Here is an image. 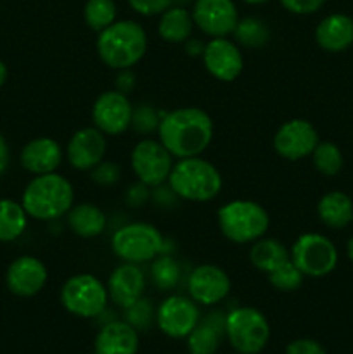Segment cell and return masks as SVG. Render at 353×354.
<instances>
[{
	"label": "cell",
	"instance_id": "obj_21",
	"mask_svg": "<svg viewBox=\"0 0 353 354\" xmlns=\"http://www.w3.org/2000/svg\"><path fill=\"white\" fill-rule=\"evenodd\" d=\"M138 332L125 320H111L100 327L93 341L96 354H137Z\"/></svg>",
	"mask_w": 353,
	"mask_h": 354
},
{
	"label": "cell",
	"instance_id": "obj_36",
	"mask_svg": "<svg viewBox=\"0 0 353 354\" xmlns=\"http://www.w3.org/2000/svg\"><path fill=\"white\" fill-rule=\"evenodd\" d=\"M90 178L100 187H113L120 182L121 168L114 161H100L93 169H90Z\"/></svg>",
	"mask_w": 353,
	"mask_h": 354
},
{
	"label": "cell",
	"instance_id": "obj_42",
	"mask_svg": "<svg viewBox=\"0 0 353 354\" xmlns=\"http://www.w3.org/2000/svg\"><path fill=\"white\" fill-rule=\"evenodd\" d=\"M10 165V149L3 135L0 133V176L7 171Z\"/></svg>",
	"mask_w": 353,
	"mask_h": 354
},
{
	"label": "cell",
	"instance_id": "obj_2",
	"mask_svg": "<svg viewBox=\"0 0 353 354\" xmlns=\"http://www.w3.org/2000/svg\"><path fill=\"white\" fill-rule=\"evenodd\" d=\"M21 204L28 216L38 221H54L66 216L75 204V189L61 173L35 175L24 187Z\"/></svg>",
	"mask_w": 353,
	"mask_h": 354
},
{
	"label": "cell",
	"instance_id": "obj_27",
	"mask_svg": "<svg viewBox=\"0 0 353 354\" xmlns=\"http://www.w3.org/2000/svg\"><path fill=\"white\" fill-rule=\"evenodd\" d=\"M289 258V249L286 248V244L272 237L258 239L249 249V261L258 272L263 273H270Z\"/></svg>",
	"mask_w": 353,
	"mask_h": 354
},
{
	"label": "cell",
	"instance_id": "obj_30",
	"mask_svg": "<svg viewBox=\"0 0 353 354\" xmlns=\"http://www.w3.org/2000/svg\"><path fill=\"white\" fill-rule=\"evenodd\" d=\"M232 35H234L235 38V44L248 48H260L270 40L269 26L255 16H248L239 19Z\"/></svg>",
	"mask_w": 353,
	"mask_h": 354
},
{
	"label": "cell",
	"instance_id": "obj_4",
	"mask_svg": "<svg viewBox=\"0 0 353 354\" xmlns=\"http://www.w3.org/2000/svg\"><path fill=\"white\" fill-rule=\"evenodd\" d=\"M168 187L179 199L208 203L221 192L224 178L213 162L196 156L176 159L168 176Z\"/></svg>",
	"mask_w": 353,
	"mask_h": 354
},
{
	"label": "cell",
	"instance_id": "obj_37",
	"mask_svg": "<svg viewBox=\"0 0 353 354\" xmlns=\"http://www.w3.org/2000/svg\"><path fill=\"white\" fill-rule=\"evenodd\" d=\"M127 2L141 16H159L173 6V0H127Z\"/></svg>",
	"mask_w": 353,
	"mask_h": 354
},
{
	"label": "cell",
	"instance_id": "obj_1",
	"mask_svg": "<svg viewBox=\"0 0 353 354\" xmlns=\"http://www.w3.org/2000/svg\"><path fill=\"white\" fill-rule=\"evenodd\" d=\"M213 121L201 107H176L163 114L158 140L175 159L201 156L213 140Z\"/></svg>",
	"mask_w": 353,
	"mask_h": 354
},
{
	"label": "cell",
	"instance_id": "obj_20",
	"mask_svg": "<svg viewBox=\"0 0 353 354\" xmlns=\"http://www.w3.org/2000/svg\"><path fill=\"white\" fill-rule=\"evenodd\" d=\"M64 159V149L51 137H38L28 142L19 154V162L31 175H47L57 171Z\"/></svg>",
	"mask_w": 353,
	"mask_h": 354
},
{
	"label": "cell",
	"instance_id": "obj_24",
	"mask_svg": "<svg viewBox=\"0 0 353 354\" xmlns=\"http://www.w3.org/2000/svg\"><path fill=\"white\" fill-rule=\"evenodd\" d=\"M66 221L69 230L80 239L100 237L107 228L106 213L92 203L73 204L71 209L66 213Z\"/></svg>",
	"mask_w": 353,
	"mask_h": 354
},
{
	"label": "cell",
	"instance_id": "obj_3",
	"mask_svg": "<svg viewBox=\"0 0 353 354\" xmlns=\"http://www.w3.org/2000/svg\"><path fill=\"white\" fill-rule=\"evenodd\" d=\"M99 59L111 69H132L147 52V33L132 19L114 21L96 41Z\"/></svg>",
	"mask_w": 353,
	"mask_h": 354
},
{
	"label": "cell",
	"instance_id": "obj_10",
	"mask_svg": "<svg viewBox=\"0 0 353 354\" xmlns=\"http://www.w3.org/2000/svg\"><path fill=\"white\" fill-rule=\"evenodd\" d=\"M173 159L175 158L158 138L144 137L134 145L130 152L132 171L138 182L145 183L151 189L168 182V176L175 165Z\"/></svg>",
	"mask_w": 353,
	"mask_h": 354
},
{
	"label": "cell",
	"instance_id": "obj_46",
	"mask_svg": "<svg viewBox=\"0 0 353 354\" xmlns=\"http://www.w3.org/2000/svg\"><path fill=\"white\" fill-rule=\"evenodd\" d=\"M242 2L249 3V6H262V3H266L269 0H242Z\"/></svg>",
	"mask_w": 353,
	"mask_h": 354
},
{
	"label": "cell",
	"instance_id": "obj_14",
	"mask_svg": "<svg viewBox=\"0 0 353 354\" xmlns=\"http://www.w3.org/2000/svg\"><path fill=\"white\" fill-rule=\"evenodd\" d=\"M201 59L206 71L215 80L224 83L237 80L244 69V57H242L241 48L228 37L210 38L204 45Z\"/></svg>",
	"mask_w": 353,
	"mask_h": 354
},
{
	"label": "cell",
	"instance_id": "obj_41",
	"mask_svg": "<svg viewBox=\"0 0 353 354\" xmlns=\"http://www.w3.org/2000/svg\"><path fill=\"white\" fill-rule=\"evenodd\" d=\"M135 75L132 73V69H121L118 71V78H116V90L121 93H127L130 95L132 90L135 88Z\"/></svg>",
	"mask_w": 353,
	"mask_h": 354
},
{
	"label": "cell",
	"instance_id": "obj_29",
	"mask_svg": "<svg viewBox=\"0 0 353 354\" xmlns=\"http://www.w3.org/2000/svg\"><path fill=\"white\" fill-rule=\"evenodd\" d=\"M180 275H182V268H180L179 261L166 252H161L151 261L149 277H151L152 286L158 290L170 292L175 289L180 282Z\"/></svg>",
	"mask_w": 353,
	"mask_h": 354
},
{
	"label": "cell",
	"instance_id": "obj_11",
	"mask_svg": "<svg viewBox=\"0 0 353 354\" xmlns=\"http://www.w3.org/2000/svg\"><path fill=\"white\" fill-rule=\"evenodd\" d=\"M156 325L170 339H185L201 322L199 304L190 297L172 294L156 310Z\"/></svg>",
	"mask_w": 353,
	"mask_h": 354
},
{
	"label": "cell",
	"instance_id": "obj_34",
	"mask_svg": "<svg viewBox=\"0 0 353 354\" xmlns=\"http://www.w3.org/2000/svg\"><path fill=\"white\" fill-rule=\"evenodd\" d=\"M161 111L156 107L149 106V104H141V106L134 107V116H132V130L137 131L142 137H147L149 133H158L159 121L163 118Z\"/></svg>",
	"mask_w": 353,
	"mask_h": 354
},
{
	"label": "cell",
	"instance_id": "obj_28",
	"mask_svg": "<svg viewBox=\"0 0 353 354\" xmlns=\"http://www.w3.org/2000/svg\"><path fill=\"white\" fill-rule=\"evenodd\" d=\"M28 213L23 204L12 199H0V242H14L28 227Z\"/></svg>",
	"mask_w": 353,
	"mask_h": 354
},
{
	"label": "cell",
	"instance_id": "obj_40",
	"mask_svg": "<svg viewBox=\"0 0 353 354\" xmlns=\"http://www.w3.org/2000/svg\"><path fill=\"white\" fill-rule=\"evenodd\" d=\"M149 189H151V187H147L142 182L132 183V185L127 189V194H125V201H127L128 206L141 207L142 204L147 203L149 197H151Z\"/></svg>",
	"mask_w": 353,
	"mask_h": 354
},
{
	"label": "cell",
	"instance_id": "obj_45",
	"mask_svg": "<svg viewBox=\"0 0 353 354\" xmlns=\"http://www.w3.org/2000/svg\"><path fill=\"white\" fill-rule=\"evenodd\" d=\"M346 254H348V259L353 263V235L346 242Z\"/></svg>",
	"mask_w": 353,
	"mask_h": 354
},
{
	"label": "cell",
	"instance_id": "obj_16",
	"mask_svg": "<svg viewBox=\"0 0 353 354\" xmlns=\"http://www.w3.org/2000/svg\"><path fill=\"white\" fill-rule=\"evenodd\" d=\"M190 14L196 28L210 38L228 37L239 21L234 0H196Z\"/></svg>",
	"mask_w": 353,
	"mask_h": 354
},
{
	"label": "cell",
	"instance_id": "obj_7",
	"mask_svg": "<svg viewBox=\"0 0 353 354\" xmlns=\"http://www.w3.org/2000/svg\"><path fill=\"white\" fill-rule=\"evenodd\" d=\"M225 337L235 353L260 354L270 341V324L256 308H234L225 317Z\"/></svg>",
	"mask_w": 353,
	"mask_h": 354
},
{
	"label": "cell",
	"instance_id": "obj_47",
	"mask_svg": "<svg viewBox=\"0 0 353 354\" xmlns=\"http://www.w3.org/2000/svg\"><path fill=\"white\" fill-rule=\"evenodd\" d=\"M234 354H241V353H234Z\"/></svg>",
	"mask_w": 353,
	"mask_h": 354
},
{
	"label": "cell",
	"instance_id": "obj_19",
	"mask_svg": "<svg viewBox=\"0 0 353 354\" xmlns=\"http://www.w3.org/2000/svg\"><path fill=\"white\" fill-rule=\"evenodd\" d=\"M145 283L147 279L141 265L121 261V265H118L107 279V296L114 306L127 310L135 301L144 297Z\"/></svg>",
	"mask_w": 353,
	"mask_h": 354
},
{
	"label": "cell",
	"instance_id": "obj_12",
	"mask_svg": "<svg viewBox=\"0 0 353 354\" xmlns=\"http://www.w3.org/2000/svg\"><path fill=\"white\" fill-rule=\"evenodd\" d=\"M134 107L127 93L118 92L116 88L102 92L92 107L93 127L106 137H118L130 130Z\"/></svg>",
	"mask_w": 353,
	"mask_h": 354
},
{
	"label": "cell",
	"instance_id": "obj_44",
	"mask_svg": "<svg viewBox=\"0 0 353 354\" xmlns=\"http://www.w3.org/2000/svg\"><path fill=\"white\" fill-rule=\"evenodd\" d=\"M7 76H9V71H7L6 62L0 61V86L7 82Z\"/></svg>",
	"mask_w": 353,
	"mask_h": 354
},
{
	"label": "cell",
	"instance_id": "obj_13",
	"mask_svg": "<svg viewBox=\"0 0 353 354\" xmlns=\"http://www.w3.org/2000/svg\"><path fill=\"white\" fill-rule=\"evenodd\" d=\"M318 131L310 121L289 120L280 124L273 135V149L277 154L287 161H300L311 156L318 144Z\"/></svg>",
	"mask_w": 353,
	"mask_h": 354
},
{
	"label": "cell",
	"instance_id": "obj_6",
	"mask_svg": "<svg viewBox=\"0 0 353 354\" xmlns=\"http://www.w3.org/2000/svg\"><path fill=\"white\" fill-rule=\"evenodd\" d=\"M111 249L123 263L144 265L165 252V237L145 221H132L118 228L111 237Z\"/></svg>",
	"mask_w": 353,
	"mask_h": 354
},
{
	"label": "cell",
	"instance_id": "obj_22",
	"mask_svg": "<svg viewBox=\"0 0 353 354\" xmlns=\"http://www.w3.org/2000/svg\"><path fill=\"white\" fill-rule=\"evenodd\" d=\"M315 41L331 54L346 50L353 45V19L341 12L329 14L315 28Z\"/></svg>",
	"mask_w": 353,
	"mask_h": 354
},
{
	"label": "cell",
	"instance_id": "obj_26",
	"mask_svg": "<svg viewBox=\"0 0 353 354\" xmlns=\"http://www.w3.org/2000/svg\"><path fill=\"white\" fill-rule=\"evenodd\" d=\"M194 26L196 24H194L190 10L187 7L173 3L165 12L159 14L158 35L168 44H185L192 35Z\"/></svg>",
	"mask_w": 353,
	"mask_h": 354
},
{
	"label": "cell",
	"instance_id": "obj_35",
	"mask_svg": "<svg viewBox=\"0 0 353 354\" xmlns=\"http://www.w3.org/2000/svg\"><path fill=\"white\" fill-rule=\"evenodd\" d=\"M123 311L125 322H128L137 332L147 330L156 318V311L147 297H141V299L135 301L132 306H128L127 310Z\"/></svg>",
	"mask_w": 353,
	"mask_h": 354
},
{
	"label": "cell",
	"instance_id": "obj_5",
	"mask_svg": "<svg viewBox=\"0 0 353 354\" xmlns=\"http://www.w3.org/2000/svg\"><path fill=\"white\" fill-rule=\"evenodd\" d=\"M217 223L227 241L234 244H253L265 237L270 228V216L256 201L234 199L218 207Z\"/></svg>",
	"mask_w": 353,
	"mask_h": 354
},
{
	"label": "cell",
	"instance_id": "obj_38",
	"mask_svg": "<svg viewBox=\"0 0 353 354\" xmlns=\"http://www.w3.org/2000/svg\"><path fill=\"white\" fill-rule=\"evenodd\" d=\"M282 7L298 16H310L324 7L325 0H280Z\"/></svg>",
	"mask_w": 353,
	"mask_h": 354
},
{
	"label": "cell",
	"instance_id": "obj_43",
	"mask_svg": "<svg viewBox=\"0 0 353 354\" xmlns=\"http://www.w3.org/2000/svg\"><path fill=\"white\" fill-rule=\"evenodd\" d=\"M185 52L189 55H192V57H201L204 52V41L203 40H197V38H189V40L185 41Z\"/></svg>",
	"mask_w": 353,
	"mask_h": 354
},
{
	"label": "cell",
	"instance_id": "obj_25",
	"mask_svg": "<svg viewBox=\"0 0 353 354\" xmlns=\"http://www.w3.org/2000/svg\"><path fill=\"white\" fill-rule=\"evenodd\" d=\"M318 220L327 228L341 230L353 221V201L341 190L324 194L317 204Z\"/></svg>",
	"mask_w": 353,
	"mask_h": 354
},
{
	"label": "cell",
	"instance_id": "obj_23",
	"mask_svg": "<svg viewBox=\"0 0 353 354\" xmlns=\"http://www.w3.org/2000/svg\"><path fill=\"white\" fill-rule=\"evenodd\" d=\"M225 317L221 311H211L185 337L189 354H217L221 335H225Z\"/></svg>",
	"mask_w": 353,
	"mask_h": 354
},
{
	"label": "cell",
	"instance_id": "obj_17",
	"mask_svg": "<svg viewBox=\"0 0 353 354\" xmlns=\"http://www.w3.org/2000/svg\"><path fill=\"white\" fill-rule=\"evenodd\" d=\"M107 151V137L96 127L76 130L66 145V159L78 171H90L104 161Z\"/></svg>",
	"mask_w": 353,
	"mask_h": 354
},
{
	"label": "cell",
	"instance_id": "obj_31",
	"mask_svg": "<svg viewBox=\"0 0 353 354\" xmlns=\"http://www.w3.org/2000/svg\"><path fill=\"white\" fill-rule=\"evenodd\" d=\"M116 3L114 0H87L83 7V19L92 31L100 33L116 21Z\"/></svg>",
	"mask_w": 353,
	"mask_h": 354
},
{
	"label": "cell",
	"instance_id": "obj_8",
	"mask_svg": "<svg viewBox=\"0 0 353 354\" xmlns=\"http://www.w3.org/2000/svg\"><path fill=\"white\" fill-rule=\"evenodd\" d=\"M59 301L69 315L78 318H97L107 310L109 296L106 283L92 273H76L61 287Z\"/></svg>",
	"mask_w": 353,
	"mask_h": 354
},
{
	"label": "cell",
	"instance_id": "obj_33",
	"mask_svg": "<svg viewBox=\"0 0 353 354\" xmlns=\"http://www.w3.org/2000/svg\"><path fill=\"white\" fill-rule=\"evenodd\" d=\"M269 277V282L273 289L280 290V292H293L298 290L303 283L305 275L300 272L296 265L291 261V258L286 263H282L280 266H277L275 270H272L270 273H266Z\"/></svg>",
	"mask_w": 353,
	"mask_h": 354
},
{
	"label": "cell",
	"instance_id": "obj_32",
	"mask_svg": "<svg viewBox=\"0 0 353 354\" xmlns=\"http://www.w3.org/2000/svg\"><path fill=\"white\" fill-rule=\"evenodd\" d=\"M311 162L320 175L336 176L343 169L345 159L341 149L334 142H318L311 152Z\"/></svg>",
	"mask_w": 353,
	"mask_h": 354
},
{
	"label": "cell",
	"instance_id": "obj_9",
	"mask_svg": "<svg viewBox=\"0 0 353 354\" xmlns=\"http://www.w3.org/2000/svg\"><path fill=\"white\" fill-rule=\"evenodd\" d=\"M291 261L305 277L322 279L331 275L338 266V249L332 241L317 232L301 234L291 245Z\"/></svg>",
	"mask_w": 353,
	"mask_h": 354
},
{
	"label": "cell",
	"instance_id": "obj_48",
	"mask_svg": "<svg viewBox=\"0 0 353 354\" xmlns=\"http://www.w3.org/2000/svg\"><path fill=\"white\" fill-rule=\"evenodd\" d=\"M93 354H96V353H93Z\"/></svg>",
	"mask_w": 353,
	"mask_h": 354
},
{
	"label": "cell",
	"instance_id": "obj_39",
	"mask_svg": "<svg viewBox=\"0 0 353 354\" xmlns=\"http://www.w3.org/2000/svg\"><path fill=\"white\" fill-rule=\"evenodd\" d=\"M284 354H327L324 346L315 339H294L286 346Z\"/></svg>",
	"mask_w": 353,
	"mask_h": 354
},
{
	"label": "cell",
	"instance_id": "obj_18",
	"mask_svg": "<svg viewBox=\"0 0 353 354\" xmlns=\"http://www.w3.org/2000/svg\"><path fill=\"white\" fill-rule=\"evenodd\" d=\"M48 279L47 266L35 256H19L9 265L6 286L17 297H33L45 287Z\"/></svg>",
	"mask_w": 353,
	"mask_h": 354
},
{
	"label": "cell",
	"instance_id": "obj_15",
	"mask_svg": "<svg viewBox=\"0 0 353 354\" xmlns=\"http://www.w3.org/2000/svg\"><path fill=\"white\" fill-rule=\"evenodd\" d=\"M230 277L217 265H199L190 272L187 280L189 297L199 306H217L230 294Z\"/></svg>",
	"mask_w": 353,
	"mask_h": 354
}]
</instances>
